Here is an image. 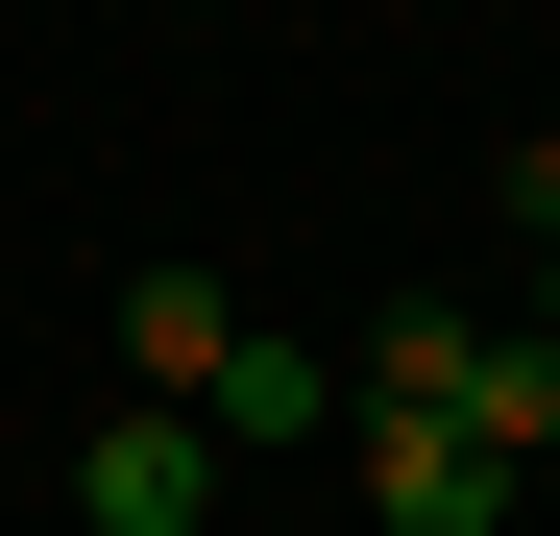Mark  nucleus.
Listing matches in <instances>:
<instances>
[{
	"instance_id": "f03ea898",
	"label": "nucleus",
	"mask_w": 560,
	"mask_h": 536,
	"mask_svg": "<svg viewBox=\"0 0 560 536\" xmlns=\"http://www.w3.org/2000/svg\"><path fill=\"white\" fill-rule=\"evenodd\" d=\"M341 464H365L390 536H512V464H488L463 415H341Z\"/></svg>"
},
{
	"instance_id": "7ed1b4c3",
	"label": "nucleus",
	"mask_w": 560,
	"mask_h": 536,
	"mask_svg": "<svg viewBox=\"0 0 560 536\" xmlns=\"http://www.w3.org/2000/svg\"><path fill=\"white\" fill-rule=\"evenodd\" d=\"M220 341H244L220 268H122V391H147V415H196V391H220Z\"/></svg>"
},
{
	"instance_id": "f257e3e1",
	"label": "nucleus",
	"mask_w": 560,
	"mask_h": 536,
	"mask_svg": "<svg viewBox=\"0 0 560 536\" xmlns=\"http://www.w3.org/2000/svg\"><path fill=\"white\" fill-rule=\"evenodd\" d=\"M220 488H244V464H220V439H196V415H147V391H122L98 439H73V536H196Z\"/></svg>"
},
{
	"instance_id": "20e7f679",
	"label": "nucleus",
	"mask_w": 560,
	"mask_h": 536,
	"mask_svg": "<svg viewBox=\"0 0 560 536\" xmlns=\"http://www.w3.org/2000/svg\"><path fill=\"white\" fill-rule=\"evenodd\" d=\"M196 439H220V464H268V439H341V366H317V341H220Z\"/></svg>"
},
{
	"instance_id": "39448f33",
	"label": "nucleus",
	"mask_w": 560,
	"mask_h": 536,
	"mask_svg": "<svg viewBox=\"0 0 560 536\" xmlns=\"http://www.w3.org/2000/svg\"><path fill=\"white\" fill-rule=\"evenodd\" d=\"M536 341H560V244H536Z\"/></svg>"
}]
</instances>
